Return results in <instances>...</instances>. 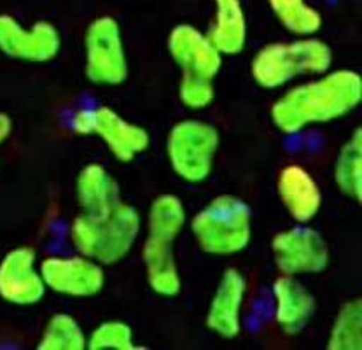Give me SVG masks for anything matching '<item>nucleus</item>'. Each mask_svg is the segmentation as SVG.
Masks as SVG:
<instances>
[{
  "instance_id": "4",
  "label": "nucleus",
  "mask_w": 362,
  "mask_h": 350,
  "mask_svg": "<svg viewBox=\"0 0 362 350\" xmlns=\"http://www.w3.org/2000/svg\"><path fill=\"white\" fill-rule=\"evenodd\" d=\"M191 231L205 252L214 256L238 254L252 238V210L242 198L223 194L193 217Z\"/></svg>"
},
{
  "instance_id": "14",
  "label": "nucleus",
  "mask_w": 362,
  "mask_h": 350,
  "mask_svg": "<svg viewBox=\"0 0 362 350\" xmlns=\"http://www.w3.org/2000/svg\"><path fill=\"white\" fill-rule=\"evenodd\" d=\"M276 189L284 207L299 224L310 223L322 207V193L315 179L299 165H289L280 172Z\"/></svg>"
},
{
  "instance_id": "10",
  "label": "nucleus",
  "mask_w": 362,
  "mask_h": 350,
  "mask_svg": "<svg viewBox=\"0 0 362 350\" xmlns=\"http://www.w3.org/2000/svg\"><path fill=\"white\" fill-rule=\"evenodd\" d=\"M35 252L30 247H18L0 263V296L11 305L39 303L46 294V284L35 268Z\"/></svg>"
},
{
  "instance_id": "19",
  "label": "nucleus",
  "mask_w": 362,
  "mask_h": 350,
  "mask_svg": "<svg viewBox=\"0 0 362 350\" xmlns=\"http://www.w3.org/2000/svg\"><path fill=\"white\" fill-rule=\"evenodd\" d=\"M186 209L173 194H161L153 202L147 217V237L173 244L186 226Z\"/></svg>"
},
{
  "instance_id": "12",
  "label": "nucleus",
  "mask_w": 362,
  "mask_h": 350,
  "mask_svg": "<svg viewBox=\"0 0 362 350\" xmlns=\"http://www.w3.org/2000/svg\"><path fill=\"white\" fill-rule=\"evenodd\" d=\"M247 282L235 268H228L221 277L210 301L206 327L223 338H235L242 331V308L245 301Z\"/></svg>"
},
{
  "instance_id": "5",
  "label": "nucleus",
  "mask_w": 362,
  "mask_h": 350,
  "mask_svg": "<svg viewBox=\"0 0 362 350\" xmlns=\"http://www.w3.org/2000/svg\"><path fill=\"white\" fill-rule=\"evenodd\" d=\"M219 149V134L203 121H180L172 128L166 142L170 165L180 179L203 182L214 168V158Z\"/></svg>"
},
{
  "instance_id": "15",
  "label": "nucleus",
  "mask_w": 362,
  "mask_h": 350,
  "mask_svg": "<svg viewBox=\"0 0 362 350\" xmlns=\"http://www.w3.org/2000/svg\"><path fill=\"white\" fill-rule=\"evenodd\" d=\"M276 324L286 333H299L312 320L315 312V298L296 277L282 275L273 284Z\"/></svg>"
},
{
  "instance_id": "13",
  "label": "nucleus",
  "mask_w": 362,
  "mask_h": 350,
  "mask_svg": "<svg viewBox=\"0 0 362 350\" xmlns=\"http://www.w3.org/2000/svg\"><path fill=\"white\" fill-rule=\"evenodd\" d=\"M105 142L114 158L121 163H130L149 147V134L146 128L133 124L109 107L93 110V132Z\"/></svg>"
},
{
  "instance_id": "3",
  "label": "nucleus",
  "mask_w": 362,
  "mask_h": 350,
  "mask_svg": "<svg viewBox=\"0 0 362 350\" xmlns=\"http://www.w3.org/2000/svg\"><path fill=\"white\" fill-rule=\"evenodd\" d=\"M331 47L324 40L306 39L268 44L254 57L250 74L264 90H275L298 76H315L331 67Z\"/></svg>"
},
{
  "instance_id": "17",
  "label": "nucleus",
  "mask_w": 362,
  "mask_h": 350,
  "mask_svg": "<svg viewBox=\"0 0 362 350\" xmlns=\"http://www.w3.org/2000/svg\"><path fill=\"white\" fill-rule=\"evenodd\" d=\"M206 37L223 57L242 53L247 42V18L240 0H216V18Z\"/></svg>"
},
{
  "instance_id": "9",
  "label": "nucleus",
  "mask_w": 362,
  "mask_h": 350,
  "mask_svg": "<svg viewBox=\"0 0 362 350\" xmlns=\"http://www.w3.org/2000/svg\"><path fill=\"white\" fill-rule=\"evenodd\" d=\"M47 289L72 298L98 294L105 284L102 264L86 256H53L40 264Z\"/></svg>"
},
{
  "instance_id": "25",
  "label": "nucleus",
  "mask_w": 362,
  "mask_h": 350,
  "mask_svg": "<svg viewBox=\"0 0 362 350\" xmlns=\"http://www.w3.org/2000/svg\"><path fill=\"white\" fill-rule=\"evenodd\" d=\"M179 97L187 109L202 110L212 105L214 98H216V90H214V84L210 79H203V77L197 76H182Z\"/></svg>"
},
{
  "instance_id": "2",
  "label": "nucleus",
  "mask_w": 362,
  "mask_h": 350,
  "mask_svg": "<svg viewBox=\"0 0 362 350\" xmlns=\"http://www.w3.org/2000/svg\"><path fill=\"white\" fill-rule=\"evenodd\" d=\"M140 226L139 210L119 202L103 217L77 216L70 226V238L81 256L91 257L100 264H116L130 254Z\"/></svg>"
},
{
  "instance_id": "18",
  "label": "nucleus",
  "mask_w": 362,
  "mask_h": 350,
  "mask_svg": "<svg viewBox=\"0 0 362 350\" xmlns=\"http://www.w3.org/2000/svg\"><path fill=\"white\" fill-rule=\"evenodd\" d=\"M172 245L173 244H168V242L154 240V238L147 237L142 249L144 264H146L151 289L160 296L166 298L177 296L180 293V287H182Z\"/></svg>"
},
{
  "instance_id": "16",
  "label": "nucleus",
  "mask_w": 362,
  "mask_h": 350,
  "mask_svg": "<svg viewBox=\"0 0 362 350\" xmlns=\"http://www.w3.org/2000/svg\"><path fill=\"white\" fill-rule=\"evenodd\" d=\"M77 202L83 214L103 217L119 204V189L116 180L102 165H86L77 177Z\"/></svg>"
},
{
  "instance_id": "22",
  "label": "nucleus",
  "mask_w": 362,
  "mask_h": 350,
  "mask_svg": "<svg viewBox=\"0 0 362 350\" xmlns=\"http://www.w3.org/2000/svg\"><path fill=\"white\" fill-rule=\"evenodd\" d=\"M362 347V303L361 300L349 301L339 308L331 327L327 349L329 350H361Z\"/></svg>"
},
{
  "instance_id": "24",
  "label": "nucleus",
  "mask_w": 362,
  "mask_h": 350,
  "mask_svg": "<svg viewBox=\"0 0 362 350\" xmlns=\"http://www.w3.org/2000/svg\"><path fill=\"white\" fill-rule=\"evenodd\" d=\"M88 349L91 350H133V331L128 324L121 320H109L100 324L88 340Z\"/></svg>"
},
{
  "instance_id": "1",
  "label": "nucleus",
  "mask_w": 362,
  "mask_h": 350,
  "mask_svg": "<svg viewBox=\"0 0 362 350\" xmlns=\"http://www.w3.org/2000/svg\"><path fill=\"white\" fill-rule=\"evenodd\" d=\"M362 100V79L354 70L324 72L284 93L272 107V119L280 132L298 134L312 124H324L352 112Z\"/></svg>"
},
{
  "instance_id": "8",
  "label": "nucleus",
  "mask_w": 362,
  "mask_h": 350,
  "mask_svg": "<svg viewBox=\"0 0 362 350\" xmlns=\"http://www.w3.org/2000/svg\"><path fill=\"white\" fill-rule=\"evenodd\" d=\"M60 49V32L47 21H39L27 30L13 16L0 14V51L7 57L28 64H46L57 58Z\"/></svg>"
},
{
  "instance_id": "11",
  "label": "nucleus",
  "mask_w": 362,
  "mask_h": 350,
  "mask_svg": "<svg viewBox=\"0 0 362 350\" xmlns=\"http://www.w3.org/2000/svg\"><path fill=\"white\" fill-rule=\"evenodd\" d=\"M168 51L184 76L214 81L223 67V54L214 47L206 34L191 25H179L168 37Z\"/></svg>"
},
{
  "instance_id": "7",
  "label": "nucleus",
  "mask_w": 362,
  "mask_h": 350,
  "mask_svg": "<svg viewBox=\"0 0 362 350\" xmlns=\"http://www.w3.org/2000/svg\"><path fill=\"white\" fill-rule=\"evenodd\" d=\"M272 249L276 268L289 277L322 274L329 264L326 240L319 231L305 224L275 235Z\"/></svg>"
},
{
  "instance_id": "6",
  "label": "nucleus",
  "mask_w": 362,
  "mask_h": 350,
  "mask_svg": "<svg viewBox=\"0 0 362 350\" xmlns=\"http://www.w3.org/2000/svg\"><path fill=\"white\" fill-rule=\"evenodd\" d=\"M86 76L91 83L103 86H116L127 81V53L121 28L114 18H97L88 27Z\"/></svg>"
},
{
  "instance_id": "20",
  "label": "nucleus",
  "mask_w": 362,
  "mask_h": 350,
  "mask_svg": "<svg viewBox=\"0 0 362 350\" xmlns=\"http://www.w3.org/2000/svg\"><path fill=\"white\" fill-rule=\"evenodd\" d=\"M336 186L346 197L361 202L362 198V130L356 128L354 135L339 149L334 165Z\"/></svg>"
},
{
  "instance_id": "26",
  "label": "nucleus",
  "mask_w": 362,
  "mask_h": 350,
  "mask_svg": "<svg viewBox=\"0 0 362 350\" xmlns=\"http://www.w3.org/2000/svg\"><path fill=\"white\" fill-rule=\"evenodd\" d=\"M11 130H13V121H11L7 114L0 112V144L9 137Z\"/></svg>"
},
{
  "instance_id": "21",
  "label": "nucleus",
  "mask_w": 362,
  "mask_h": 350,
  "mask_svg": "<svg viewBox=\"0 0 362 350\" xmlns=\"http://www.w3.org/2000/svg\"><path fill=\"white\" fill-rule=\"evenodd\" d=\"M276 20L296 35H313L322 27V14L305 0H268Z\"/></svg>"
},
{
  "instance_id": "23",
  "label": "nucleus",
  "mask_w": 362,
  "mask_h": 350,
  "mask_svg": "<svg viewBox=\"0 0 362 350\" xmlns=\"http://www.w3.org/2000/svg\"><path fill=\"white\" fill-rule=\"evenodd\" d=\"M88 340L74 317L57 314L51 317L40 338V350H83Z\"/></svg>"
}]
</instances>
